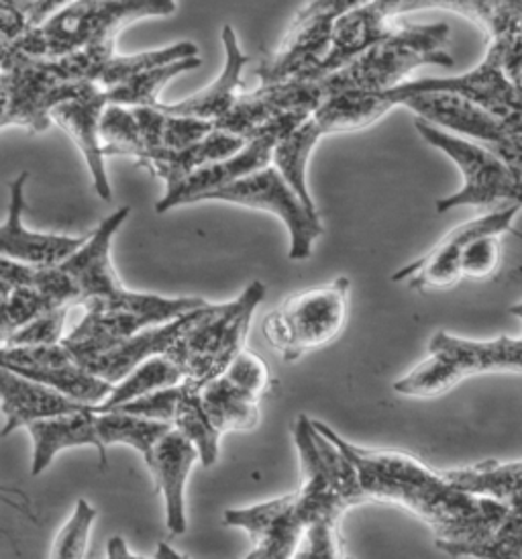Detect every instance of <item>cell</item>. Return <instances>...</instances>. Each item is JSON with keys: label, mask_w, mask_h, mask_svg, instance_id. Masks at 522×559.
<instances>
[{"label": "cell", "mask_w": 522, "mask_h": 559, "mask_svg": "<svg viewBox=\"0 0 522 559\" xmlns=\"http://www.w3.org/2000/svg\"><path fill=\"white\" fill-rule=\"evenodd\" d=\"M315 425L352 462L364 502L399 504L425 521L439 542H482L507 516V502L463 492L447 480L443 472L430 469L411 453L364 450L345 441L321 420H315Z\"/></svg>", "instance_id": "obj_1"}, {"label": "cell", "mask_w": 522, "mask_h": 559, "mask_svg": "<svg viewBox=\"0 0 522 559\" xmlns=\"http://www.w3.org/2000/svg\"><path fill=\"white\" fill-rule=\"evenodd\" d=\"M294 443L302 466V480L294 492L225 511L227 525L249 533L258 559H293L308 528L324 519H341L364 502L352 462L307 415L294 423Z\"/></svg>", "instance_id": "obj_2"}, {"label": "cell", "mask_w": 522, "mask_h": 559, "mask_svg": "<svg viewBox=\"0 0 522 559\" xmlns=\"http://www.w3.org/2000/svg\"><path fill=\"white\" fill-rule=\"evenodd\" d=\"M521 211L522 202H507L488 209L484 215L447 234L429 253L413 264L404 265L392 276V282L425 293L446 290L461 278H491L502 255L500 237L514 234L522 239V234L514 229V218Z\"/></svg>", "instance_id": "obj_3"}, {"label": "cell", "mask_w": 522, "mask_h": 559, "mask_svg": "<svg viewBox=\"0 0 522 559\" xmlns=\"http://www.w3.org/2000/svg\"><path fill=\"white\" fill-rule=\"evenodd\" d=\"M129 215V206L117 209L88 234L86 243L70 260L60 264L76 286L78 305L86 311L141 312L154 317L162 325L180 319L186 312L206 307L209 302L204 298H164L124 288L110 260V246Z\"/></svg>", "instance_id": "obj_4"}, {"label": "cell", "mask_w": 522, "mask_h": 559, "mask_svg": "<svg viewBox=\"0 0 522 559\" xmlns=\"http://www.w3.org/2000/svg\"><path fill=\"white\" fill-rule=\"evenodd\" d=\"M449 25H404L378 46L369 47L354 62L324 76V96L339 93H385L406 82L420 66L453 68V56L447 51Z\"/></svg>", "instance_id": "obj_5"}, {"label": "cell", "mask_w": 522, "mask_h": 559, "mask_svg": "<svg viewBox=\"0 0 522 559\" xmlns=\"http://www.w3.org/2000/svg\"><path fill=\"white\" fill-rule=\"evenodd\" d=\"M174 11V0H74L2 49L32 58H62L82 47L115 41L117 33L135 21L168 16Z\"/></svg>", "instance_id": "obj_6"}, {"label": "cell", "mask_w": 522, "mask_h": 559, "mask_svg": "<svg viewBox=\"0 0 522 559\" xmlns=\"http://www.w3.org/2000/svg\"><path fill=\"white\" fill-rule=\"evenodd\" d=\"M484 373H522V337L502 335L491 342H474L437 331L430 337L429 356L394 382V392L435 399L465 378Z\"/></svg>", "instance_id": "obj_7"}, {"label": "cell", "mask_w": 522, "mask_h": 559, "mask_svg": "<svg viewBox=\"0 0 522 559\" xmlns=\"http://www.w3.org/2000/svg\"><path fill=\"white\" fill-rule=\"evenodd\" d=\"M33 439L32 476H41L58 453L93 445L107 466V448L124 443L139 453H147L166 433L159 420L143 419L124 413H98L96 406L58 419L37 420L27 427Z\"/></svg>", "instance_id": "obj_8"}, {"label": "cell", "mask_w": 522, "mask_h": 559, "mask_svg": "<svg viewBox=\"0 0 522 559\" xmlns=\"http://www.w3.org/2000/svg\"><path fill=\"white\" fill-rule=\"evenodd\" d=\"M263 298L265 284L251 282L235 300L213 305L209 314L188 329L166 356L178 364L186 380H194L200 389L206 386L227 372L230 361L244 349L247 331Z\"/></svg>", "instance_id": "obj_9"}, {"label": "cell", "mask_w": 522, "mask_h": 559, "mask_svg": "<svg viewBox=\"0 0 522 559\" xmlns=\"http://www.w3.org/2000/svg\"><path fill=\"white\" fill-rule=\"evenodd\" d=\"M88 86L93 84L70 79L58 58H32L15 49H2L0 124H19L32 133H44L54 121L51 112Z\"/></svg>", "instance_id": "obj_10"}, {"label": "cell", "mask_w": 522, "mask_h": 559, "mask_svg": "<svg viewBox=\"0 0 522 559\" xmlns=\"http://www.w3.org/2000/svg\"><path fill=\"white\" fill-rule=\"evenodd\" d=\"M498 0H371L347 15L339 16L333 29L331 49L315 76L324 79L354 62L369 47L378 46L396 32L390 25L394 16L425 9H447L472 19L486 33L490 32Z\"/></svg>", "instance_id": "obj_11"}, {"label": "cell", "mask_w": 522, "mask_h": 559, "mask_svg": "<svg viewBox=\"0 0 522 559\" xmlns=\"http://www.w3.org/2000/svg\"><path fill=\"white\" fill-rule=\"evenodd\" d=\"M352 282L345 276L294 295L263 321V335L284 361H298L308 352L335 342L349 311Z\"/></svg>", "instance_id": "obj_12"}, {"label": "cell", "mask_w": 522, "mask_h": 559, "mask_svg": "<svg viewBox=\"0 0 522 559\" xmlns=\"http://www.w3.org/2000/svg\"><path fill=\"white\" fill-rule=\"evenodd\" d=\"M415 127L423 140L455 162L463 176V187L458 192L437 201V213L458 206L494 209L507 202H522L521 176L490 147L443 131L420 117H416Z\"/></svg>", "instance_id": "obj_13"}, {"label": "cell", "mask_w": 522, "mask_h": 559, "mask_svg": "<svg viewBox=\"0 0 522 559\" xmlns=\"http://www.w3.org/2000/svg\"><path fill=\"white\" fill-rule=\"evenodd\" d=\"M388 100L399 107L416 94H458L479 107L490 110L498 119L522 133V93L508 79L505 68V46L500 39H490L484 62L455 79H423L404 82L385 91Z\"/></svg>", "instance_id": "obj_14"}, {"label": "cell", "mask_w": 522, "mask_h": 559, "mask_svg": "<svg viewBox=\"0 0 522 559\" xmlns=\"http://www.w3.org/2000/svg\"><path fill=\"white\" fill-rule=\"evenodd\" d=\"M204 201L235 202L282 218L290 234L288 258L294 262L310 258L312 243L324 234L319 213L308 209L276 166H268L244 180L213 190L204 197Z\"/></svg>", "instance_id": "obj_15"}, {"label": "cell", "mask_w": 522, "mask_h": 559, "mask_svg": "<svg viewBox=\"0 0 522 559\" xmlns=\"http://www.w3.org/2000/svg\"><path fill=\"white\" fill-rule=\"evenodd\" d=\"M308 117L310 115L307 112H290L280 117L268 129H263L260 135L247 141L246 147L239 150L235 156L213 162L194 171L182 185L166 190L164 199L155 204V213L162 215V213H168L174 206L204 201L209 192L233 185L237 180H244L247 176L272 166L277 143L286 135H290L296 127L305 123Z\"/></svg>", "instance_id": "obj_16"}, {"label": "cell", "mask_w": 522, "mask_h": 559, "mask_svg": "<svg viewBox=\"0 0 522 559\" xmlns=\"http://www.w3.org/2000/svg\"><path fill=\"white\" fill-rule=\"evenodd\" d=\"M211 309H213V305L209 302L206 307L186 312L180 319L169 321L166 325L150 326V329L139 331L133 337L121 340V342L72 349L70 354L84 370H88L94 376L110 382L112 386H117L143 361L155 358V356H166L171 349V345L178 342L188 329L197 325L202 317H206Z\"/></svg>", "instance_id": "obj_17"}, {"label": "cell", "mask_w": 522, "mask_h": 559, "mask_svg": "<svg viewBox=\"0 0 522 559\" xmlns=\"http://www.w3.org/2000/svg\"><path fill=\"white\" fill-rule=\"evenodd\" d=\"M324 98L319 80L296 79L276 86H260L258 91L241 93L235 107L215 123V129L241 140H253L284 115H312L323 105Z\"/></svg>", "instance_id": "obj_18"}, {"label": "cell", "mask_w": 522, "mask_h": 559, "mask_svg": "<svg viewBox=\"0 0 522 559\" xmlns=\"http://www.w3.org/2000/svg\"><path fill=\"white\" fill-rule=\"evenodd\" d=\"M333 29L335 21L327 16H294L282 44L256 70L261 86H276L290 80L308 79L327 58Z\"/></svg>", "instance_id": "obj_19"}, {"label": "cell", "mask_w": 522, "mask_h": 559, "mask_svg": "<svg viewBox=\"0 0 522 559\" xmlns=\"http://www.w3.org/2000/svg\"><path fill=\"white\" fill-rule=\"evenodd\" d=\"M27 176L29 174L23 171L9 185L11 187V204H9L7 221L0 229L2 258L29 265L63 264L66 260H70L76 253L78 249L86 243L88 234L82 235V237H68V235L29 231L23 225Z\"/></svg>", "instance_id": "obj_20"}, {"label": "cell", "mask_w": 522, "mask_h": 559, "mask_svg": "<svg viewBox=\"0 0 522 559\" xmlns=\"http://www.w3.org/2000/svg\"><path fill=\"white\" fill-rule=\"evenodd\" d=\"M107 91L100 86H88L76 98H70L62 103L58 109L51 112L54 123L60 124L63 131L76 141L80 152L88 164V170L93 174L94 190L103 201H112V192L108 185L107 168H105V143L100 138V119L107 109Z\"/></svg>", "instance_id": "obj_21"}, {"label": "cell", "mask_w": 522, "mask_h": 559, "mask_svg": "<svg viewBox=\"0 0 522 559\" xmlns=\"http://www.w3.org/2000/svg\"><path fill=\"white\" fill-rule=\"evenodd\" d=\"M145 466L154 476L155 488L166 502V525L171 535H182L188 528L186 521V480L192 466L200 460L197 445L171 429L155 443L150 455L143 457Z\"/></svg>", "instance_id": "obj_22"}, {"label": "cell", "mask_w": 522, "mask_h": 559, "mask_svg": "<svg viewBox=\"0 0 522 559\" xmlns=\"http://www.w3.org/2000/svg\"><path fill=\"white\" fill-rule=\"evenodd\" d=\"M0 396L4 415L2 437L11 436L16 429L29 427L37 420L58 419L94 408L7 368L0 370Z\"/></svg>", "instance_id": "obj_23"}, {"label": "cell", "mask_w": 522, "mask_h": 559, "mask_svg": "<svg viewBox=\"0 0 522 559\" xmlns=\"http://www.w3.org/2000/svg\"><path fill=\"white\" fill-rule=\"evenodd\" d=\"M223 46H225V66L211 86H206L204 91L186 98L182 103H174V105L159 103L157 107L169 115H182V117H194L202 121L218 123L239 100L241 84H244L241 74L249 62V56H246L244 49L239 47L237 35L230 25L223 27Z\"/></svg>", "instance_id": "obj_24"}, {"label": "cell", "mask_w": 522, "mask_h": 559, "mask_svg": "<svg viewBox=\"0 0 522 559\" xmlns=\"http://www.w3.org/2000/svg\"><path fill=\"white\" fill-rule=\"evenodd\" d=\"M246 143L247 141L241 138L215 129L209 138L182 150H145L141 156L135 157V164L162 178L166 182V190H169L182 185L186 178H190L200 168L218 159L235 156L239 150L246 147Z\"/></svg>", "instance_id": "obj_25"}, {"label": "cell", "mask_w": 522, "mask_h": 559, "mask_svg": "<svg viewBox=\"0 0 522 559\" xmlns=\"http://www.w3.org/2000/svg\"><path fill=\"white\" fill-rule=\"evenodd\" d=\"M392 103L384 93H339L324 98L323 105L310 115V121L323 135L366 129L380 121Z\"/></svg>", "instance_id": "obj_26"}, {"label": "cell", "mask_w": 522, "mask_h": 559, "mask_svg": "<svg viewBox=\"0 0 522 559\" xmlns=\"http://www.w3.org/2000/svg\"><path fill=\"white\" fill-rule=\"evenodd\" d=\"M202 403L218 433L251 431L260 423V399L235 386L225 376L202 386Z\"/></svg>", "instance_id": "obj_27"}, {"label": "cell", "mask_w": 522, "mask_h": 559, "mask_svg": "<svg viewBox=\"0 0 522 559\" xmlns=\"http://www.w3.org/2000/svg\"><path fill=\"white\" fill-rule=\"evenodd\" d=\"M171 425L197 445L202 466L211 467L216 464L221 433L206 415L202 403V389L194 380H185L178 386V403L174 408Z\"/></svg>", "instance_id": "obj_28"}, {"label": "cell", "mask_w": 522, "mask_h": 559, "mask_svg": "<svg viewBox=\"0 0 522 559\" xmlns=\"http://www.w3.org/2000/svg\"><path fill=\"white\" fill-rule=\"evenodd\" d=\"M508 513L490 537L474 544H449L435 539L437 549L451 558L522 559V492L507 502Z\"/></svg>", "instance_id": "obj_29"}, {"label": "cell", "mask_w": 522, "mask_h": 559, "mask_svg": "<svg viewBox=\"0 0 522 559\" xmlns=\"http://www.w3.org/2000/svg\"><path fill=\"white\" fill-rule=\"evenodd\" d=\"M443 476L463 492L476 497L496 498L508 502L514 495L522 492V460L508 464L484 462L477 466L446 469Z\"/></svg>", "instance_id": "obj_30"}, {"label": "cell", "mask_w": 522, "mask_h": 559, "mask_svg": "<svg viewBox=\"0 0 522 559\" xmlns=\"http://www.w3.org/2000/svg\"><path fill=\"white\" fill-rule=\"evenodd\" d=\"M186 376L176 361L168 356H155L143 361L139 368L129 373L123 382H119L107 401L96 406L98 413H110L121 404L133 403L147 394H154L157 390L169 389L176 384H182Z\"/></svg>", "instance_id": "obj_31"}, {"label": "cell", "mask_w": 522, "mask_h": 559, "mask_svg": "<svg viewBox=\"0 0 522 559\" xmlns=\"http://www.w3.org/2000/svg\"><path fill=\"white\" fill-rule=\"evenodd\" d=\"M199 66V58H188L182 62L157 66V68L145 70V72H139L133 79L107 91L108 103L123 105V107H157L159 105L157 94L162 91V86L168 84L169 80L176 79L178 74L190 72Z\"/></svg>", "instance_id": "obj_32"}, {"label": "cell", "mask_w": 522, "mask_h": 559, "mask_svg": "<svg viewBox=\"0 0 522 559\" xmlns=\"http://www.w3.org/2000/svg\"><path fill=\"white\" fill-rule=\"evenodd\" d=\"M2 295V314H0V342H7L13 333L46 312L58 307L33 286H0ZM63 309V307H62Z\"/></svg>", "instance_id": "obj_33"}, {"label": "cell", "mask_w": 522, "mask_h": 559, "mask_svg": "<svg viewBox=\"0 0 522 559\" xmlns=\"http://www.w3.org/2000/svg\"><path fill=\"white\" fill-rule=\"evenodd\" d=\"M100 138L105 143V156H124L135 159L145 152L138 117L131 107L108 105L100 119Z\"/></svg>", "instance_id": "obj_34"}, {"label": "cell", "mask_w": 522, "mask_h": 559, "mask_svg": "<svg viewBox=\"0 0 522 559\" xmlns=\"http://www.w3.org/2000/svg\"><path fill=\"white\" fill-rule=\"evenodd\" d=\"M96 519H98V513L93 504L88 500L80 498L74 507V513L60 528L54 547H51L49 559H84L88 551Z\"/></svg>", "instance_id": "obj_35"}, {"label": "cell", "mask_w": 522, "mask_h": 559, "mask_svg": "<svg viewBox=\"0 0 522 559\" xmlns=\"http://www.w3.org/2000/svg\"><path fill=\"white\" fill-rule=\"evenodd\" d=\"M70 349L58 343V345H16V347H2V368L11 372L21 370H33V368H51V366H63L72 364Z\"/></svg>", "instance_id": "obj_36"}, {"label": "cell", "mask_w": 522, "mask_h": 559, "mask_svg": "<svg viewBox=\"0 0 522 559\" xmlns=\"http://www.w3.org/2000/svg\"><path fill=\"white\" fill-rule=\"evenodd\" d=\"M213 131H215V123H211V121L164 112L162 115V124H159V147L182 150V147L194 145V143H199L204 138H209Z\"/></svg>", "instance_id": "obj_37"}, {"label": "cell", "mask_w": 522, "mask_h": 559, "mask_svg": "<svg viewBox=\"0 0 522 559\" xmlns=\"http://www.w3.org/2000/svg\"><path fill=\"white\" fill-rule=\"evenodd\" d=\"M70 307L56 309V311L46 312L44 317L35 319L29 325L19 329L7 342H2V347H16V345H58L66 340V319H68Z\"/></svg>", "instance_id": "obj_38"}, {"label": "cell", "mask_w": 522, "mask_h": 559, "mask_svg": "<svg viewBox=\"0 0 522 559\" xmlns=\"http://www.w3.org/2000/svg\"><path fill=\"white\" fill-rule=\"evenodd\" d=\"M293 559H347L339 537V519H324L308 528Z\"/></svg>", "instance_id": "obj_39"}, {"label": "cell", "mask_w": 522, "mask_h": 559, "mask_svg": "<svg viewBox=\"0 0 522 559\" xmlns=\"http://www.w3.org/2000/svg\"><path fill=\"white\" fill-rule=\"evenodd\" d=\"M227 380H230L235 386L246 390L247 394L260 399L263 390L270 384V370L265 366V361L251 354L249 349H241L237 354V358L230 361L227 372L223 373Z\"/></svg>", "instance_id": "obj_40"}, {"label": "cell", "mask_w": 522, "mask_h": 559, "mask_svg": "<svg viewBox=\"0 0 522 559\" xmlns=\"http://www.w3.org/2000/svg\"><path fill=\"white\" fill-rule=\"evenodd\" d=\"M522 23V0H498L496 2V15L491 23L490 39L505 37L514 32Z\"/></svg>", "instance_id": "obj_41"}, {"label": "cell", "mask_w": 522, "mask_h": 559, "mask_svg": "<svg viewBox=\"0 0 522 559\" xmlns=\"http://www.w3.org/2000/svg\"><path fill=\"white\" fill-rule=\"evenodd\" d=\"M368 2H371V0H312V2H308L305 9H300L296 15H319L327 16L331 21H337L339 16L347 15V13H352V11L368 4Z\"/></svg>", "instance_id": "obj_42"}, {"label": "cell", "mask_w": 522, "mask_h": 559, "mask_svg": "<svg viewBox=\"0 0 522 559\" xmlns=\"http://www.w3.org/2000/svg\"><path fill=\"white\" fill-rule=\"evenodd\" d=\"M29 19L11 0H2V46H11L21 35L29 32Z\"/></svg>", "instance_id": "obj_43"}, {"label": "cell", "mask_w": 522, "mask_h": 559, "mask_svg": "<svg viewBox=\"0 0 522 559\" xmlns=\"http://www.w3.org/2000/svg\"><path fill=\"white\" fill-rule=\"evenodd\" d=\"M70 2H74V0H41L39 4H35L32 11L27 13L29 25H32V27L44 25L47 19H51L56 13H60L63 7H68Z\"/></svg>", "instance_id": "obj_44"}, {"label": "cell", "mask_w": 522, "mask_h": 559, "mask_svg": "<svg viewBox=\"0 0 522 559\" xmlns=\"http://www.w3.org/2000/svg\"><path fill=\"white\" fill-rule=\"evenodd\" d=\"M107 559H143L135 556V554H131L129 551V547L124 544L123 537H110L108 539L107 547Z\"/></svg>", "instance_id": "obj_45"}, {"label": "cell", "mask_w": 522, "mask_h": 559, "mask_svg": "<svg viewBox=\"0 0 522 559\" xmlns=\"http://www.w3.org/2000/svg\"><path fill=\"white\" fill-rule=\"evenodd\" d=\"M155 559H188L182 554H178L174 547L169 544H159L157 545V551H155ZM246 559H258V551L256 549H251L249 554H247Z\"/></svg>", "instance_id": "obj_46"}, {"label": "cell", "mask_w": 522, "mask_h": 559, "mask_svg": "<svg viewBox=\"0 0 522 559\" xmlns=\"http://www.w3.org/2000/svg\"><path fill=\"white\" fill-rule=\"evenodd\" d=\"M15 7H19L23 13H29L35 4H39L41 0H11Z\"/></svg>", "instance_id": "obj_47"}, {"label": "cell", "mask_w": 522, "mask_h": 559, "mask_svg": "<svg viewBox=\"0 0 522 559\" xmlns=\"http://www.w3.org/2000/svg\"><path fill=\"white\" fill-rule=\"evenodd\" d=\"M505 39H508V41H512V44H517V46L522 47V23L514 29L512 33H508V35H505Z\"/></svg>", "instance_id": "obj_48"}, {"label": "cell", "mask_w": 522, "mask_h": 559, "mask_svg": "<svg viewBox=\"0 0 522 559\" xmlns=\"http://www.w3.org/2000/svg\"><path fill=\"white\" fill-rule=\"evenodd\" d=\"M508 312H510V314H514V317H519V319H521L522 321V302H519V305H514V307H510V309H508Z\"/></svg>", "instance_id": "obj_49"}]
</instances>
